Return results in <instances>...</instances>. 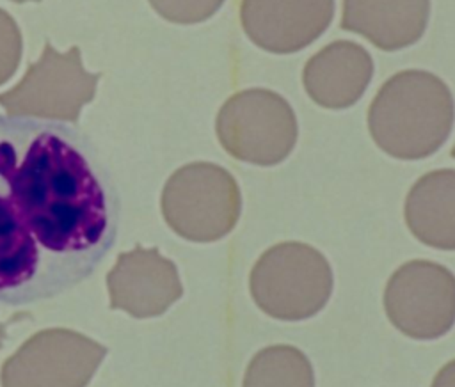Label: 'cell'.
I'll list each match as a JSON object with an SVG mask.
<instances>
[{
    "label": "cell",
    "mask_w": 455,
    "mask_h": 387,
    "mask_svg": "<svg viewBox=\"0 0 455 387\" xmlns=\"http://www.w3.org/2000/svg\"><path fill=\"white\" fill-rule=\"evenodd\" d=\"M121 195L76 126L0 114V304L55 298L114 249Z\"/></svg>",
    "instance_id": "obj_1"
},
{
    "label": "cell",
    "mask_w": 455,
    "mask_h": 387,
    "mask_svg": "<svg viewBox=\"0 0 455 387\" xmlns=\"http://www.w3.org/2000/svg\"><path fill=\"white\" fill-rule=\"evenodd\" d=\"M453 121L455 103L448 85L423 69L387 78L368 108L373 142L398 160L434 154L448 140Z\"/></svg>",
    "instance_id": "obj_2"
},
{
    "label": "cell",
    "mask_w": 455,
    "mask_h": 387,
    "mask_svg": "<svg viewBox=\"0 0 455 387\" xmlns=\"http://www.w3.org/2000/svg\"><path fill=\"white\" fill-rule=\"evenodd\" d=\"M334 275L327 257L302 241H281L267 249L249 273L254 304L270 318L300 321L329 302Z\"/></svg>",
    "instance_id": "obj_3"
},
{
    "label": "cell",
    "mask_w": 455,
    "mask_h": 387,
    "mask_svg": "<svg viewBox=\"0 0 455 387\" xmlns=\"http://www.w3.org/2000/svg\"><path fill=\"white\" fill-rule=\"evenodd\" d=\"M160 208L165 224L178 236L212 243L235 229L242 213V194L228 169L212 162H192L169 176Z\"/></svg>",
    "instance_id": "obj_4"
},
{
    "label": "cell",
    "mask_w": 455,
    "mask_h": 387,
    "mask_svg": "<svg viewBox=\"0 0 455 387\" xmlns=\"http://www.w3.org/2000/svg\"><path fill=\"white\" fill-rule=\"evenodd\" d=\"M215 133L228 154L272 167L293 151L299 124L291 105L270 89H243L229 96L215 117Z\"/></svg>",
    "instance_id": "obj_5"
},
{
    "label": "cell",
    "mask_w": 455,
    "mask_h": 387,
    "mask_svg": "<svg viewBox=\"0 0 455 387\" xmlns=\"http://www.w3.org/2000/svg\"><path fill=\"white\" fill-rule=\"evenodd\" d=\"M100 78L101 73L85 71L78 46L60 53L46 41L23 78L0 94V107L14 115L76 122L82 107L94 99Z\"/></svg>",
    "instance_id": "obj_6"
},
{
    "label": "cell",
    "mask_w": 455,
    "mask_h": 387,
    "mask_svg": "<svg viewBox=\"0 0 455 387\" xmlns=\"http://www.w3.org/2000/svg\"><path fill=\"white\" fill-rule=\"evenodd\" d=\"M107 351L76 330L44 328L4 360L0 387H87Z\"/></svg>",
    "instance_id": "obj_7"
},
{
    "label": "cell",
    "mask_w": 455,
    "mask_h": 387,
    "mask_svg": "<svg viewBox=\"0 0 455 387\" xmlns=\"http://www.w3.org/2000/svg\"><path fill=\"white\" fill-rule=\"evenodd\" d=\"M384 311L411 339H439L455 325V275L441 263L411 259L398 266L384 289Z\"/></svg>",
    "instance_id": "obj_8"
},
{
    "label": "cell",
    "mask_w": 455,
    "mask_h": 387,
    "mask_svg": "<svg viewBox=\"0 0 455 387\" xmlns=\"http://www.w3.org/2000/svg\"><path fill=\"white\" fill-rule=\"evenodd\" d=\"M110 309L124 311L137 320L162 316L183 295L176 265L158 249L135 245L117 256L107 273Z\"/></svg>",
    "instance_id": "obj_9"
},
{
    "label": "cell",
    "mask_w": 455,
    "mask_h": 387,
    "mask_svg": "<svg viewBox=\"0 0 455 387\" xmlns=\"http://www.w3.org/2000/svg\"><path fill=\"white\" fill-rule=\"evenodd\" d=\"M334 0H242L240 23L258 48L286 55L316 41L331 25Z\"/></svg>",
    "instance_id": "obj_10"
},
{
    "label": "cell",
    "mask_w": 455,
    "mask_h": 387,
    "mask_svg": "<svg viewBox=\"0 0 455 387\" xmlns=\"http://www.w3.org/2000/svg\"><path fill=\"white\" fill-rule=\"evenodd\" d=\"M373 76V59L361 44L334 41L309 57L302 69V85L320 107L343 110L355 105Z\"/></svg>",
    "instance_id": "obj_11"
},
{
    "label": "cell",
    "mask_w": 455,
    "mask_h": 387,
    "mask_svg": "<svg viewBox=\"0 0 455 387\" xmlns=\"http://www.w3.org/2000/svg\"><path fill=\"white\" fill-rule=\"evenodd\" d=\"M428 18L430 0H343L341 28L395 51L418 43Z\"/></svg>",
    "instance_id": "obj_12"
},
{
    "label": "cell",
    "mask_w": 455,
    "mask_h": 387,
    "mask_svg": "<svg viewBox=\"0 0 455 387\" xmlns=\"http://www.w3.org/2000/svg\"><path fill=\"white\" fill-rule=\"evenodd\" d=\"M403 217L423 245L455 250V169L423 174L405 197Z\"/></svg>",
    "instance_id": "obj_13"
},
{
    "label": "cell",
    "mask_w": 455,
    "mask_h": 387,
    "mask_svg": "<svg viewBox=\"0 0 455 387\" xmlns=\"http://www.w3.org/2000/svg\"><path fill=\"white\" fill-rule=\"evenodd\" d=\"M242 387H315V369L297 346L270 344L252 355Z\"/></svg>",
    "instance_id": "obj_14"
},
{
    "label": "cell",
    "mask_w": 455,
    "mask_h": 387,
    "mask_svg": "<svg viewBox=\"0 0 455 387\" xmlns=\"http://www.w3.org/2000/svg\"><path fill=\"white\" fill-rule=\"evenodd\" d=\"M164 20L178 25H194L212 18L224 0H148Z\"/></svg>",
    "instance_id": "obj_15"
},
{
    "label": "cell",
    "mask_w": 455,
    "mask_h": 387,
    "mask_svg": "<svg viewBox=\"0 0 455 387\" xmlns=\"http://www.w3.org/2000/svg\"><path fill=\"white\" fill-rule=\"evenodd\" d=\"M23 53V37L16 20L0 7V85L18 69Z\"/></svg>",
    "instance_id": "obj_16"
},
{
    "label": "cell",
    "mask_w": 455,
    "mask_h": 387,
    "mask_svg": "<svg viewBox=\"0 0 455 387\" xmlns=\"http://www.w3.org/2000/svg\"><path fill=\"white\" fill-rule=\"evenodd\" d=\"M430 387H455V359L446 362L434 376Z\"/></svg>",
    "instance_id": "obj_17"
},
{
    "label": "cell",
    "mask_w": 455,
    "mask_h": 387,
    "mask_svg": "<svg viewBox=\"0 0 455 387\" xmlns=\"http://www.w3.org/2000/svg\"><path fill=\"white\" fill-rule=\"evenodd\" d=\"M4 339H5V323H0V348L4 344Z\"/></svg>",
    "instance_id": "obj_18"
},
{
    "label": "cell",
    "mask_w": 455,
    "mask_h": 387,
    "mask_svg": "<svg viewBox=\"0 0 455 387\" xmlns=\"http://www.w3.org/2000/svg\"><path fill=\"white\" fill-rule=\"evenodd\" d=\"M14 4H27V2H41V0H11Z\"/></svg>",
    "instance_id": "obj_19"
},
{
    "label": "cell",
    "mask_w": 455,
    "mask_h": 387,
    "mask_svg": "<svg viewBox=\"0 0 455 387\" xmlns=\"http://www.w3.org/2000/svg\"><path fill=\"white\" fill-rule=\"evenodd\" d=\"M451 156H453V158H455V146H453V147H451Z\"/></svg>",
    "instance_id": "obj_20"
}]
</instances>
